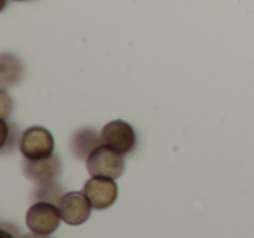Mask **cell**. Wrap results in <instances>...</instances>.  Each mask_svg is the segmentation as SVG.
I'll list each match as a JSON object with an SVG mask.
<instances>
[{"mask_svg":"<svg viewBox=\"0 0 254 238\" xmlns=\"http://www.w3.org/2000/svg\"><path fill=\"white\" fill-rule=\"evenodd\" d=\"M16 230H18V228H16ZM16 230H14V233H11V231L7 230V226H5V224H2V230H0V233H2V238H21V235H19Z\"/></svg>","mask_w":254,"mask_h":238,"instance_id":"cell-10","label":"cell"},{"mask_svg":"<svg viewBox=\"0 0 254 238\" xmlns=\"http://www.w3.org/2000/svg\"><path fill=\"white\" fill-rule=\"evenodd\" d=\"M101 137L103 144L119 151L120 155L131 153L136 146L134 129L127 122H124V120H113V122L106 123L101 130Z\"/></svg>","mask_w":254,"mask_h":238,"instance_id":"cell-5","label":"cell"},{"mask_svg":"<svg viewBox=\"0 0 254 238\" xmlns=\"http://www.w3.org/2000/svg\"><path fill=\"white\" fill-rule=\"evenodd\" d=\"M19 2H21V0H19Z\"/></svg>","mask_w":254,"mask_h":238,"instance_id":"cell-12","label":"cell"},{"mask_svg":"<svg viewBox=\"0 0 254 238\" xmlns=\"http://www.w3.org/2000/svg\"><path fill=\"white\" fill-rule=\"evenodd\" d=\"M87 171L91 176H99V178H112L117 179L124 172V158L119 151L112 150L110 146L96 148L89 158L85 160Z\"/></svg>","mask_w":254,"mask_h":238,"instance_id":"cell-2","label":"cell"},{"mask_svg":"<svg viewBox=\"0 0 254 238\" xmlns=\"http://www.w3.org/2000/svg\"><path fill=\"white\" fill-rule=\"evenodd\" d=\"M61 221L60 209L51 202H35L26 212V226L35 235L49 237L58 230Z\"/></svg>","mask_w":254,"mask_h":238,"instance_id":"cell-1","label":"cell"},{"mask_svg":"<svg viewBox=\"0 0 254 238\" xmlns=\"http://www.w3.org/2000/svg\"><path fill=\"white\" fill-rule=\"evenodd\" d=\"M56 205L61 212V219L66 224H71V226L84 224L89 219V216H91L92 209L91 202H89V198L85 196L84 191L64 193Z\"/></svg>","mask_w":254,"mask_h":238,"instance_id":"cell-4","label":"cell"},{"mask_svg":"<svg viewBox=\"0 0 254 238\" xmlns=\"http://www.w3.org/2000/svg\"><path fill=\"white\" fill-rule=\"evenodd\" d=\"M103 137H98L94 134V130H80L75 134L73 137V151L78 158H85L87 160L89 155L101 146Z\"/></svg>","mask_w":254,"mask_h":238,"instance_id":"cell-8","label":"cell"},{"mask_svg":"<svg viewBox=\"0 0 254 238\" xmlns=\"http://www.w3.org/2000/svg\"><path fill=\"white\" fill-rule=\"evenodd\" d=\"M21 238H49V237H44V235H35V233H30V235H21Z\"/></svg>","mask_w":254,"mask_h":238,"instance_id":"cell-11","label":"cell"},{"mask_svg":"<svg viewBox=\"0 0 254 238\" xmlns=\"http://www.w3.org/2000/svg\"><path fill=\"white\" fill-rule=\"evenodd\" d=\"M60 158L56 155H51L47 158H42V160H26L23 162V171H25V176L33 181L37 186L42 184H49V182L54 181L58 174H60Z\"/></svg>","mask_w":254,"mask_h":238,"instance_id":"cell-7","label":"cell"},{"mask_svg":"<svg viewBox=\"0 0 254 238\" xmlns=\"http://www.w3.org/2000/svg\"><path fill=\"white\" fill-rule=\"evenodd\" d=\"M85 196L91 202L92 209L96 210H105L112 207L119 195V188L115 184V179L112 178H99V176H92L84 186Z\"/></svg>","mask_w":254,"mask_h":238,"instance_id":"cell-6","label":"cell"},{"mask_svg":"<svg viewBox=\"0 0 254 238\" xmlns=\"http://www.w3.org/2000/svg\"><path fill=\"white\" fill-rule=\"evenodd\" d=\"M64 193H61V186L54 184V182H49V184H42L35 189L33 193V198L37 202H51V203H58L60 198Z\"/></svg>","mask_w":254,"mask_h":238,"instance_id":"cell-9","label":"cell"},{"mask_svg":"<svg viewBox=\"0 0 254 238\" xmlns=\"http://www.w3.org/2000/svg\"><path fill=\"white\" fill-rule=\"evenodd\" d=\"M19 150L26 160H42L53 155L54 139L44 127H30L19 139Z\"/></svg>","mask_w":254,"mask_h":238,"instance_id":"cell-3","label":"cell"}]
</instances>
